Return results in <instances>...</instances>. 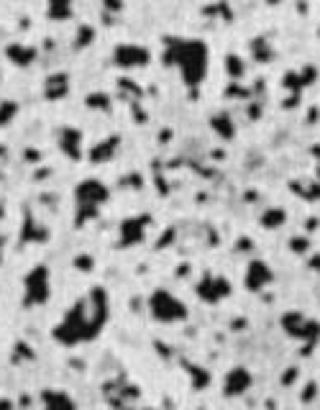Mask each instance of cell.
Here are the masks:
<instances>
[{"instance_id": "6da1fadb", "label": "cell", "mask_w": 320, "mask_h": 410, "mask_svg": "<svg viewBox=\"0 0 320 410\" xmlns=\"http://www.w3.org/2000/svg\"><path fill=\"white\" fill-rule=\"evenodd\" d=\"M151 316L159 321H179L185 318L187 311L177 297H172L167 290H159L151 295Z\"/></svg>"}, {"instance_id": "7a4b0ae2", "label": "cell", "mask_w": 320, "mask_h": 410, "mask_svg": "<svg viewBox=\"0 0 320 410\" xmlns=\"http://www.w3.org/2000/svg\"><path fill=\"white\" fill-rule=\"evenodd\" d=\"M46 285H49V272L44 267H36L26 277V303H44L46 295H49Z\"/></svg>"}, {"instance_id": "3957f363", "label": "cell", "mask_w": 320, "mask_h": 410, "mask_svg": "<svg viewBox=\"0 0 320 410\" xmlns=\"http://www.w3.org/2000/svg\"><path fill=\"white\" fill-rule=\"evenodd\" d=\"M44 403H46V408L49 410H75V405H72V400L64 392H44Z\"/></svg>"}, {"instance_id": "277c9868", "label": "cell", "mask_w": 320, "mask_h": 410, "mask_svg": "<svg viewBox=\"0 0 320 410\" xmlns=\"http://www.w3.org/2000/svg\"><path fill=\"white\" fill-rule=\"evenodd\" d=\"M0 410H13V403L11 400H0Z\"/></svg>"}]
</instances>
